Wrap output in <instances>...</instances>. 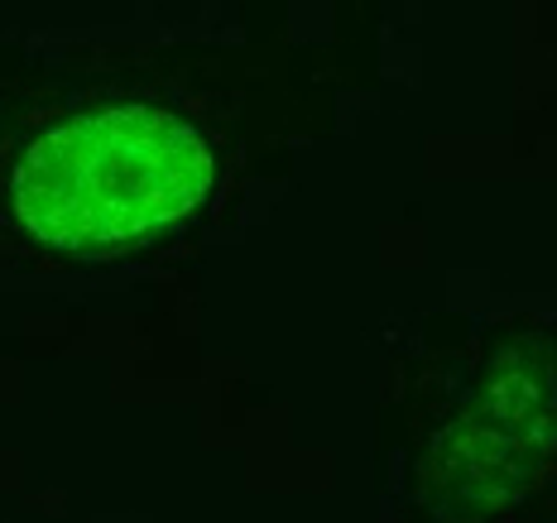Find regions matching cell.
<instances>
[{"label":"cell","instance_id":"cell-1","mask_svg":"<svg viewBox=\"0 0 557 523\" xmlns=\"http://www.w3.org/2000/svg\"><path fill=\"white\" fill-rule=\"evenodd\" d=\"M212 173V149L193 121L159 101H111L29 139L10 207L44 246L111 250L193 212Z\"/></svg>","mask_w":557,"mask_h":523}]
</instances>
